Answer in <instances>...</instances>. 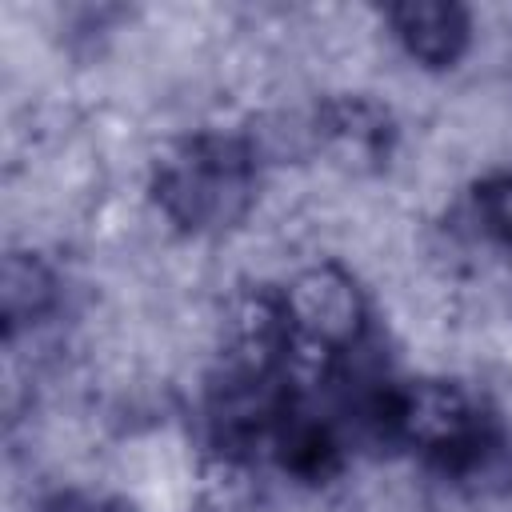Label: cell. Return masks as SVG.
Returning <instances> with one entry per match:
<instances>
[{"label": "cell", "instance_id": "6da1fadb", "mask_svg": "<svg viewBox=\"0 0 512 512\" xmlns=\"http://www.w3.org/2000/svg\"><path fill=\"white\" fill-rule=\"evenodd\" d=\"M152 192L184 232L232 228L256 196V152L236 136H188L156 160Z\"/></svg>", "mask_w": 512, "mask_h": 512}, {"label": "cell", "instance_id": "7a4b0ae2", "mask_svg": "<svg viewBox=\"0 0 512 512\" xmlns=\"http://www.w3.org/2000/svg\"><path fill=\"white\" fill-rule=\"evenodd\" d=\"M284 308H288V324H292V348L304 344L320 356L352 352L360 344L364 320H368L364 292L336 264L300 272L284 292Z\"/></svg>", "mask_w": 512, "mask_h": 512}, {"label": "cell", "instance_id": "3957f363", "mask_svg": "<svg viewBox=\"0 0 512 512\" xmlns=\"http://www.w3.org/2000/svg\"><path fill=\"white\" fill-rule=\"evenodd\" d=\"M292 348V324L284 296L276 292H240L224 312V356L232 372L280 376V364Z\"/></svg>", "mask_w": 512, "mask_h": 512}, {"label": "cell", "instance_id": "277c9868", "mask_svg": "<svg viewBox=\"0 0 512 512\" xmlns=\"http://www.w3.org/2000/svg\"><path fill=\"white\" fill-rule=\"evenodd\" d=\"M312 144L336 156L344 168H376L392 148V120L372 100H332L312 120Z\"/></svg>", "mask_w": 512, "mask_h": 512}, {"label": "cell", "instance_id": "5b68a950", "mask_svg": "<svg viewBox=\"0 0 512 512\" xmlns=\"http://www.w3.org/2000/svg\"><path fill=\"white\" fill-rule=\"evenodd\" d=\"M388 20L400 44L432 68L456 64L468 44V12L448 0H408V4H396Z\"/></svg>", "mask_w": 512, "mask_h": 512}, {"label": "cell", "instance_id": "8992f818", "mask_svg": "<svg viewBox=\"0 0 512 512\" xmlns=\"http://www.w3.org/2000/svg\"><path fill=\"white\" fill-rule=\"evenodd\" d=\"M56 288H52V276L40 260H20L12 256L8 268H4V316H8V328H20L28 320H36L40 312H48Z\"/></svg>", "mask_w": 512, "mask_h": 512}, {"label": "cell", "instance_id": "52a82bcc", "mask_svg": "<svg viewBox=\"0 0 512 512\" xmlns=\"http://www.w3.org/2000/svg\"><path fill=\"white\" fill-rule=\"evenodd\" d=\"M476 220L492 240L512 248V176H492L476 188Z\"/></svg>", "mask_w": 512, "mask_h": 512}, {"label": "cell", "instance_id": "ba28073f", "mask_svg": "<svg viewBox=\"0 0 512 512\" xmlns=\"http://www.w3.org/2000/svg\"><path fill=\"white\" fill-rule=\"evenodd\" d=\"M40 512H104L96 500H84V496H56L52 504H44Z\"/></svg>", "mask_w": 512, "mask_h": 512}]
</instances>
